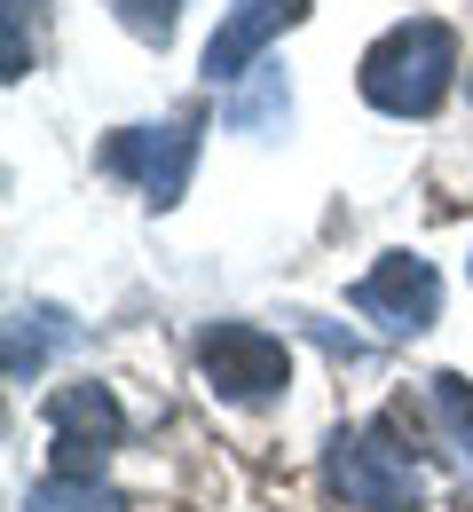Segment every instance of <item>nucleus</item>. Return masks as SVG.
I'll list each match as a JSON object with an SVG mask.
<instances>
[{
    "mask_svg": "<svg viewBox=\"0 0 473 512\" xmlns=\"http://www.w3.org/2000/svg\"><path fill=\"white\" fill-rule=\"evenodd\" d=\"M363 103L371 111H387V119H426L442 95H450V79H458V32L442 24V16H410L395 32H379L371 48H363Z\"/></svg>",
    "mask_w": 473,
    "mask_h": 512,
    "instance_id": "1",
    "label": "nucleus"
},
{
    "mask_svg": "<svg viewBox=\"0 0 473 512\" xmlns=\"http://www.w3.org/2000/svg\"><path fill=\"white\" fill-rule=\"evenodd\" d=\"M324 481H332V497L347 512H418L426 505V481H418L410 449H395L387 434H363V426H332Z\"/></svg>",
    "mask_w": 473,
    "mask_h": 512,
    "instance_id": "2",
    "label": "nucleus"
},
{
    "mask_svg": "<svg viewBox=\"0 0 473 512\" xmlns=\"http://www.w3.org/2000/svg\"><path fill=\"white\" fill-rule=\"evenodd\" d=\"M198 142H205V103H190L166 127H119L103 142V166L119 182H135L150 213H166V205H182L190 174H198Z\"/></svg>",
    "mask_w": 473,
    "mask_h": 512,
    "instance_id": "3",
    "label": "nucleus"
},
{
    "mask_svg": "<svg viewBox=\"0 0 473 512\" xmlns=\"http://www.w3.org/2000/svg\"><path fill=\"white\" fill-rule=\"evenodd\" d=\"M198 371L221 402H269L292 386V355L261 323H205L198 331Z\"/></svg>",
    "mask_w": 473,
    "mask_h": 512,
    "instance_id": "4",
    "label": "nucleus"
},
{
    "mask_svg": "<svg viewBox=\"0 0 473 512\" xmlns=\"http://www.w3.org/2000/svg\"><path fill=\"white\" fill-rule=\"evenodd\" d=\"M48 434H56V473H64V481H103V457L127 434V418H119L111 386L79 379V386H56V394H48Z\"/></svg>",
    "mask_w": 473,
    "mask_h": 512,
    "instance_id": "5",
    "label": "nucleus"
},
{
    "mask_svg": "<svg viewBox=\"0 0 473 512\" xmlns=\"http://www.w3.org/2000/svg\"><path fill=\"white\" fill-rule=\"evenodd\" d=\"M347 300H355V316L379 323L387 339H418L434 323V308H442V276H434V260H418V253H387Z\"/></svg>",
    "mask_w": 473,
    "mask_h": 512,
    "instance_id": "6",
    "label": "nucleus"
},
{
    "mask_svg": "<svg viewBox=\"0 0 473 512\" xmlns=\"http://www.w3.org/2000/svg\"><path fill=\"white\" fill-rule=\"evenodd\" d=\"M308 16V0H237V16L205 40V79L221 87V79H245V64L269 48L276 32H292Z\"/></svg>",
    "mask_w": 473,
    "mask_h": 512,
    "instance_id": "7",
    "label": "nucleus"
},
{
    "mask_svg": "<svg viewBox=\"0 0 473 512\" xmlns=\"http://www.w3.org/2000/svg\"><path fill=\"white\" fill-rule=\"evenodd\" d=\"M56 339H71V316L64 308H16V323H8V379L24 386L40 363H48V347Z\"/></svg>",
    "mask_w": 473,
    "mask_h": 512,
    "instance_id": "8",
    "label": "nucleus"
},
{
    "mask_svg": "<svg viewBox=\"0 0 473 512\" xmlns=\"http://www.w3.org/2000/svg\"><path fill=\"white\" fill-rule=\"evenodd\" d=\"M426 410H434V434L466 457L473 473V379H458V371H434L426 379Z\"/></svg>",
    "mask_w": 473,
    "mask_h": 512,
    "instance_id": "9",
    "label": "nucleus"
},
{
    "mask_svg": "<svg viewBox=\"0 0 473 512\" xmlns=\"http://www.w3.org/2000/svg\"><path fill=\"white\" fill-rule=\"evenodd\" d=\"M24 512H127L103 481H64V473H48L40 489H24Z\"/></svg>",
    "mask_w": 473,
    "mask_h": 512,
    "instance_id": "10",
    "label": "nucleus"
},
{
    "mask_svg": "<svg viewBox=\"0 0 473 512\" xmlns=\"http://www.w3.org/2000/svg\"><path fill=\"white\" fill-rule=\"evenodd\" d=\"M229 119H237L245 134H261V127H276V119H292V95H284V71H276V64H261V87H253V95H245V103H237Z\"/></svg>",
    "mask_w": 473,
    "mask_h": 512,
    "instance_id": "11",
    "label": "nucleus"
},
{
    "mask_svg": "<svg viewBox=\"0 0 473 512\" xmlns=\"http://www.w3.org/2000/svg\"><path fill=\"white\" fill-rule=\"evenodd\" d=\"M111 8H119V24L135 32L142 48H166L174 24H182V0H111Z\"/></svg>",
    "mask_w": 473,
    "mask_h": 512,
    "instance_id": "12",
    "label": "nucleus"
},
{
    "mask_svg": "<svg viewBox=\"0 0 473 512\" xmlns=\"http://www.w3.org/2000/svg\"><path fill=\"white\" fill-rule=\"evenodd\" d=\"M40 16V0H8V71L0 79H24L32 71V48H24V24Z\"/></svg>",
    "mask_w": 473,
    "mask_h": 512,
    "instance_id": "13",
    "label": "nucleus"
},
{
    "mask_svg": "<svg viewBox=\"0 0 473 512\" xmlns=\"http://www.w3.org/2000/svg\"><path fill=\"white\" fill-rule=\"evenodd\" d=\"M466 87H473V71H466Z\"/></svg>",
    "mask_w": 473,
    "mask_h": 512,
    "instance_id": "14",
    "label": "nucleus"
}]
</instances>
